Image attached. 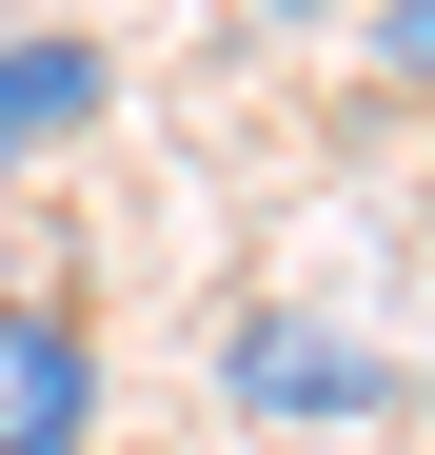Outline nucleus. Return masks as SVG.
Wrapping results in <instances>:
<instances>
[{
    "label": "nucleus",
    "mask_w": 435,
    "mask_h": 455,
    "mask_svg": "<svg viewBox=\"0 0 435 455\" xmlns=\"http://www.w3.org/2000/svg\"><path fill=\"white\" fill-rule=\"evenodd\" d=\"M0 455H99V317L0 297Z\"/></svg>",
    "instance_id": "1"
},
{
    "label": "nucleus",
    "mask_w": 435,
    "mask_h": 455,
    "mask_svg": "<svg viewBox=\"0 0 435 455\" xmlns=\"http://www.w3.org/2000/svg\"><path fill=\"white\" fill-rule=\"evenodd\" d=\"M218 376H238V416H396V356L376 337H317V317H238V356H218Z\"/></svg>",
    "instance_id": "2"
},
{
    "label": "nucleus",
    "mask_w": 435,
    "mask_h": 455,
    "mask_svg": "<svg viewBox=\"0 0 435 455\" xmlns=\"http://www.w3.org/2000/svg\"><path fill=\"white\" fill-rule=\"evenodd\" d=\"M99 100H119V60L80 20H20V40H0V179H40L59 139H99Z\"/></svg>",
    "instance_id": "3"
},
{
    "label": "nucleus",
    "mask_w": 435,
    "mask_h": 455,
    "mask_svg": "<svg viewBox=\"0 0 435 455\" xmlns=\"http://www.w3.org/2000/svg\"><path fill=\"white\" fill-rule=\"evenodd\" d=\"M356 40H376V80H415V100H435V0H356Z\"/></svg>",
    "instance_id": "4"
},
{
    "label": "nucleus",
    "mask_w": 435,
    "mask_h": 455,
    "mask_svg": "<svg viewBox=\"0 0 435 455\" xmlns=\"http://www.w3.org/2000/svg\"><path fill=\"white\" fill-rule=\"evenodd\" d=\"M238 20H356V0H238Z\"/></svg>",
    "instance_id": "5"
}]
</instances>
